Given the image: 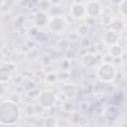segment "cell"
<instances>
[{
	"label": "cell",
	"mask_w": 127,
	"mask_h": 127,
	"mask_svg": "<svg viewBox=\"0 0 127 127\" xmlns=\"http://www.w3.org/2000/svg\"><path fill=\"white\" fill-rule=\"evenodd\" d=\"M20 118V108L18 103L12 100H5L0 103V124L14 125Z\"/></svg>",
	"instance_id": "1"
},
{
	"label": "cell",
	"mask_w": 127,
	"mask_h": 127,
	"mask_svg": "<svg viewBox=\"0 0 127 127\" xmlns=\"http://www.w3.org/2000/svg\"><path fill=\"white\" fill-rule=\"evenodd\" d=\"M117 75L115 65L111 62H102L97 65L96 77L103 83L112 82Z\"/></svg>",
	"instance_id": "2"
},
{
	"label": "cell",
	"mask_w": 127,
	"mask_h": 127,
	"mask_svg": "<svg viewBox=\"0 0 127 127\" xmlns=\"http://www.w3.org/2000/svg\"><path fill=\"white\" fill-rule=\"evenodd\" d=\"M67 20L64 16L63 15H54L53 17H51L49 19L48 22V28L50 29V31L54 32V33H61L63 31H64L67 27Z\"/></svg>",
	"instance_id": "3"
},
{
	"label": "cell",
	"mask_w": 127,
	"mask_h": 127,
	"mask_svg": "<svg viewBox=\"0 0 127 127\" xmlns=\"http://www.w3.org/2000/svg\"><path fill=\"white\" fill-rule=\"evenodd\" d=\"M57 101L56 94L52 90H42L38 93V102L44 108H51Z\"/></svg>",
	"instance_id": "4"
},
{
	"label": "cell",
	"mask_w": 127,
	"mask_h": 127,
	"mask_svg": "<svg viewBox=\"0 0 127 127\" xmlns=\"http://www.w3.org/2000/svg\"><path fill=\"white\" fill-rule=\"evenodd\" d=\"M80 62L82 64V65H84L85 67L92 68V67L97 66L101 63V57L97 53H91V52H89V53L84 54L81 57Z\"/></svg>",
	"instance_id": "5"
},
{
	"label": "cell",
	"mask_w": 127,
	"mask_h": 127,
	"mask_svg": "<svg viewBox=\"0 0 127 127\" xmlns=\"http://www.w3.org/2000/svg\"><path fill=\"white\" fill-rule=\"evenodd\" d=\"M85 11H86V16L89 17H97L100 16L102 13V5L99 1L97 0H89L85 4Z\"/></svg>",
	"instance_id": "6"
},
{
	"label": "cell",
	"mask_w": 127,
	"mask_h": 127,
	"mask_svg": "<svg viewBox=\"0 0 127 127\" xmlns=\"http://www.w3.org/2000/svg\"><path fill=\"white\" fill-rule=\"evenodd\" d=\"M69 13H70V16L75 20L83 19L86 16L85 5L83 3H74L70 6Z\"/></svg>",
	"instance_id": "7"
},
{
	"label": "cell",
	"mask_w": 127,
	"mask_h": 127,
	"mask_svg": "<svg viewBox=\"0 0 127 127\" xmlns=\"http://www.w3.org/2000/svg\"><path fill=\"white\" fill-rule=\"evenodd\" d=\"M102 115L107 121H115L120 116V110L116 105H108L104 108Z\"/></svg>",
	"instance_id": "8"
},
{
	"label": "cell",
	"mask_w": 127,
	"mask_h": 127,
	"mask_svg": "<svg viewBox=\"0 0 127 127\" xmlns=\"http://www.w3.org/2000/svg\"><path fill=\"white\" fill-rule=\"evenodd\" d=\"M49 19H50V17L48 15V13L45 11H37L34 14V24L39 28H43V27L47 26Z\"/></svg>",
	"instance_id": "9"
},
{
	"label": "cell",
	"mask_w": 127,
	"mask_h": 127,
	"mask_svg": "<svg viewBox=\"0 0 127 127\" xmlns=\"http://www.w3.org/2000/svg\"><path fill=\"white\" fill-rule=\"evenodd\" d=\"M119 34L111 29L105 31V33L103 34V41L105 44H107L108 46H111V45H114V44H117L118 42V39H119Z\"/></svg>",
	"instance_id": "10"
},
{
	"label": "cell",
	"mask_w": 127,
	"mask_h": 127,
	"mask_svg": "<svg viewBox=\"0 0 127 127\" xmlns=\"http://www.w3.org/2000/svg\"><path fill=\"white\" fill-rule=\"evenodd\" d=\"M63 94L67 99H73L77 94V88L72 83H65L63 88Z\"/></svg>",
	"instance_id": "11"
},
{
	"label": "cell",
	"mask_w": 127,
	"mask_h": 127,
	"mask_svg": "<svg viewBox=\"0 0 127 127\" xmlns=\"http://www.w3.org/2000/svg\"><path fill=\"white\" fill-rule=\"evenodd\" d=\"M109 27L111 30L117 32L118 34H120L124 27H125V22L122 18H111V21H110V24H109Z\"/></svg>",
	"instance_id": "12"
},
{
	"label": "cell",
	"mask_w": 127,
	"mask_h": 127,
	"mask_svg": "<svg viewBox=\"0 0 127 127\" xmlns=\"http://www.w3.org/2000/svg\"><path fill=\"white\" fill-rule=\"evenodd\" d=\"M12 77V69L8 65H1L0 66V81L1 82H8Z\"/></svg>",
	"instance_id": "13"
},
{
	"label": "cell",
	"mask_w": 127,
	"mask_h": 127,
	"mask_svg": "<svg viewBox=\"0 0 127 127\" xmlns=\"http://www.w3.org/2000/svg\"><path fill=\"white\" fill-rule=\"evenodd\" d=\"M123 48L121 46H119L118 44H114V45H111L109 46V49H108V52H109V55L113 58H120L122 55H123Z\"/></svg>",
	"instance_id": "14"
},
{
	"label": "cell",
	"mask_w": 127,
	"mask_h": 127,
	"mask_svg": "<svg viewBox=\"0 0 127 127\" xmlns=\"http://www.w3.org/2000/svg\"><path fill=\"white\" fill-rule=\"evenodd\" d=\"M76 33L80 37H86V35L88 33V27H87V25H85V24L79 25L77 27V29H76Z\"/></svg>",
	"instance_id": "15"
},
{
	"label": "cell",
	"mask_w": 127,
	"mask_h": 127,
	"mask_svg": "<svg viewBox=\"0 0 127 127\" xmlns=\"http://www.w3.org/2000/svg\"><path fill=\"white\" fill-rule=\"evenodd\" d=\"M118 7H119V13L125 17L126 16V0H121L119 3H118Z\"/></svg>",
	"instance_id": "16"
},
{
	"label": "cell",
	"mask_w": 127,
	"mask_h": 127,
	"mask_svg": "<svg viewBox=\"0 0 127 127\" xmlns=\"http://www.w3.org/2000/svg\"><path fill=\"white\" fill-rule=\"evenodd\" d=\"M45 125L46 126H56L57 125V119L53 116H49L45 119Z\"/></svg>",
	"instance_id": "17"
},
{
	"label": "cell",
	"mask_w": 127,
	"mask_h": 127,
	"mask_svg": "<svg viewBox=\"0 0 127 127\" xmlns=\"http://www.w3.org/2000/svg\"><path fill=\"white\" fill-rule=\"evenodd\" d=\"M6 88H5V85H4V82H1L0 81V95H3L4 92H5Z\"/></svg>",
	"instance_id": "18"
},
{
	"label": "cell",
	"mask_w": 127,
	"mask_h": 127,
	"mask_svg": "<svg viewBox=\"0 0 127 127\" xmlns=\"http://www.w3.org/2000/svg\"><path fill=\"white\" fill-rule=\"evenodd\" d=\"M50 2L52 4H54V5H58V4H60L62 2V0H50Z\"/></svg>",
	"instance_id": "19"
},
{
	"label": "cell",
	"mask_w": 127,
	"mask_h": 127,
	"mask_svg": "<svg viewBox=\"0 0 127 127\" xmlns=\"http://www.w3.org/2000/svg\"><path fill=\"white\" fill-rule=\"evenodd\" d=\"M2 4H3V0H0V7L2 6Z\"/></svg>",
	"instance_id": "20"
}]
</instances>
